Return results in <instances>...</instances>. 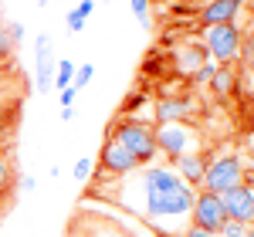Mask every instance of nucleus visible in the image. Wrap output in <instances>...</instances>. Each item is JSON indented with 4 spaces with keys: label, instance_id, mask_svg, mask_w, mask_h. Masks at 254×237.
<instances>
[{
    "label": "nucleus",
    "instance_id": "1",
    "mask_svg": "<svg viewBox=\"0 0 254 237\" xmlns=\"http://www.w3.org/2000/svg\"><path fill=\"white\" fill-rule=\"evenodd\" d=\"M119 197L132 214L156 224L159 231L183 234L190 227V210H193L196 190H190L176 177L173 166H139L119 186Z\"/></svg>",
    "mask_w": 254,
    "mask_h": 237
},
{
    "label": "nucleus",
    "instance_id": "2",
    "mask_svg": "<svg viewBox=\"0 0 254 237\" xmlns=\"http://www.w3.org/2000/svg\"><path fill=\"white\" fill-rule=\"evenodd\" d=\"M109 139L119 142L126 153H132L139 166H153V159L159 156L156 125L142 122L139 116H116V122H109Z\"/></svg>",
    "mask_w": 254,
    "mask_h": 237
},
{
    "label": "nucleus",
    "instance_id": "3",
    "mask_svg": "<svg viewBox=\"0 0 254 237\" xmlns=\"http://www.w3.org/2000/svg\"><path fill=\"white\" fill-rule=\"evenodd\" d=\"M244 183V163L237 156H214L207 159V170H203V183H200V190H207V193H227V190H234Z\"/></svg>",
    "mask_w": 254,
    "mask_h": 237
},
{
    "label": "nucleus",
    "instance_id": "4",
    "mask_svg": "<svg viewBox=\"0 0 254 237\" xmlns=\"http://www.w3.org/2000/svg\"><path fill=\"white\" fill-rule=\"evenodd\" d=\"M241 38L244 31L237 24H217V27H203V51L214 64H234L237 51H241Z\"/></svg>",
    "mask_w": 254,
    "mask_h": 237
},
{
    "label": "nucleus",
    "instance_id": "5",
    "mask_svg": "<svg viewBox=\"0 0 254 237\" xmlns=\"http://www.w3.org/2000/svg\"><path fill=\"white\" fill-rule=\"evenodd\" d=\"M156 149L166 159H180L196 149V129L190 122H159L156 125Z\"/></svg>",
    "mask_w": 254,
    "mask_h": 237
},
{
    "label": "nucleus",
    "instance_id": "6",
    "mask_svg": "<svg viewBox=\"0 0 254 237\" xmlns=\"http://www.w3.org/2000/svg\"><path fill=\"white\" fill-rule=\"evenodd\" d=\"M190 224H193V227H200V231L220 234V227L227 224V210H224V200L217 197V193L196 190V197H193V210H190Z\"/></svg>",
    "mask_w": 254,
    "mask_h": 237
},
{
    "label": "nucleus",
    "instance_id": "7",
    "mask_svg": "<svg viewBox=\"0 0 254 237\" xmlns=\"http://www.w3.org/2000/svg\"><path fill=\"white\" fill-rule=\"evenodd\" d=\"M68 237H139L126 224L112 217H95V214H78L68 224Z\"/></svg>",
    "mask_w": 254,
    "mask_h": 237
},
{
    "label": "nucleus",
    "instance_id": "8",
    "mask_svg": "<svg viewBox=\"0 0 254 237\" xmlns=\"http://www.w3.org/2000/svg\"><path fill=\"white\" fill-rule=\"evenodd\" d=\"M95 166H98V173H102L105 179H109V177H112V179H126V177H132V173L139 170L136 156L126 153V149H122L119 142H112V139L102 142V153H98Z\"/></svg>",
    "mask_w": 254,
    "mask_h": 237
},
{
    "label": "nucleus",
    "instance_id": "9",
    "mask_svg": "<svg viewBox=\"0 0 254 237\" xmlns=\"http://www.w3.org/2000/svg\"><path fill=\"white\" fill-rule=\"evenodd\" d=\"M55 68H58L55 41H51V34H38L34 38V88L41 95L55 88Z\"/></svg>",
    "mask_w": 254,
    "mask_h": 237
},
{
    "label": "nucleus",
    "instance_id": "10",
    "mask_svg": "<svg viewBox=\"0 0 254 237\" xmlns=\"http://www.w3.org/2000/svg\"><path fill=\"white\" fill-rule=\"evenodd\" d=\"M224 200V210H227V220H237V224H254V186L244 179L241 186L234 190H227V193H220Z\"/></svg>",
    "mask_w": 254,
    "mask_h": 237
},
{
    "label": "nucleus",
    "instance_id": "11",
    "mask_svg": "<svg viewBox=\"0 0 254 237\" xmlns=\"http://www.w3.org/2000/svg\"><path fill=\"white\" fill-rule=\"evenodd\" d=\"M241 10H244V0H203V7H200V24H203V27L237 24Z\"/></svg>",
    "mask_w": 254,
    "mask_h": 237
},
{
    "label": "nucleus",
    "instance_id": "12",
    "mask_svg": "<svg viewBox=\"0 0 254 237\" xmlns=\"http://www.w3.org/2000/svg\"><path fill=\"white\" fill-rule=\"evenodd\" d=\"M153 112H156V125L159 122H187L193 116V99L190 95H163L153 102Z\"/></svg>",
    "mask_w": 254,
    "mask_h": 237
},
{
    "label": "nucleus",
    "instance_id": "13",
    "mask_svg": "<svg viewBox=\"0 0 254 237\" xmlns=\"http://www.w3.org/2000/svg\"><path fill=\"white\" fill-rule=\"evenodd\" d=\"M203 170H207V156L203 153H187V156H180V159H173V173L190 190H200V183H203Z\"/></svg>",
    "mask_w": 254,
    "mask_h": 237
},
{
    "label": "nucleus",
    "instance_id": "14",
    "mask_svg": "<svg viewBox=\"0 0 254 237\" xmlns=\"http://www.w3.org/2000/svg\"><path fill=\"white\" fill-rule=\"evenodd\" d=\"M14 190H17V166H14L10 149L0 146V214H3L7 203L14 200Z\"/></svg>",
    "mask_w": 254,
    "mask_h": 237
},
{
    "label": "nucleus",
    "instance_id": "15",
    "mask_svg": "<svg viewBox=\"0 0 254 237\" xmlns=\"http://www.w3.org/2000/svg\"><path fill=\"white\" fill-rule=\"evenodd\" d=\"M20 122V95L0 92V146H7V139L17 132Z\"/></svg>",
    "mask_w": 254,
    "mask_h": 237
},
{
    "label": "nucleus",
    "instance_id": "16",
    "mask_svg": "<svg viewBox=\"0 0 254 237\" xmlns=\"http://www.w3.org/2000/svg\"><path fill=\"white\" fill-rule=\"evenodd\" d=\"M203 61H210V58H207V51H203V44H193V41H187V44H183V48H180V51L173 55V68L180 71V75H187V78H190V75H193V71L200 68V64H203Z\"/></svg>",
    "mask_w": 254,
    "mask_h": 237
},
{
    "label": "nucleus",
    "instance_id": "17",
    "mask_svg": "<svg viewBox=\"0 0 254 237\" xmlns=\"http://www.w3.org/2000/svg\"><path fill=\"white\" fill-rule=\"evenodd\" d=\"M210 88H214L217 99H231L237 92V75L231 64H217V75L210 78Z\"/></svg>",
    "mask_w": 254,
    "mask_h": 237
},
{
    "label": "nucleus",
    "instance_id": "18",
    "mask_svg": "<svg viewBox=\"0 0 254 237\" xmlns=\"http://www.w3.org/2000/svg\"><path fill=\"white\" fill-rule=\"evenodd\" d=\"M92 10H95V3H92V0H81V3H75V7H71V10H68V31H71V34H75V31H81V27H85V20L92 17Z\"/></svg>",
    "mask_w": 254,
    "mask_h": 237
},
{
    "label": "nucleus",
    "instance_id": "19",
    "mask_svg": "<svg viewBox=\"0 0 254 237\" xmlns=\"http://www.w3.org/2000/svg\"><path fill=\"white\" fill-rule=\"evenodd\" d=\"M237 61H241V64L254 75V31H244V38H241V51H237Z\"/></svg>",
    "mask_w": 254,
    "mask_h": 237
},
{
    "label": "nucleus",
    "instance_id": "20",
    "mask_svg": "<svg viewBox=\"0 0 254 237\" xmlns=\"http://www.w3.org/2000/svg\"><path fill=\"white\" fill-rule=\"evenodd\" d=\"M75 68H78V64H75V61H68V58L58 61V68H55V85H58V92L71 85V78H75Z\"/></svg>",
    "mask_w": 254,
    "mask_h": 237
},
{
    "label": "nucleus",
    "instance_id": "21",
    "mask_svg": "<svg viewBox=\"0 0 254 237\" xmlns=\"http://www.w3.org/2000/svg\"><path fill=\"white\" fill-rule=\"evenodd\" d=\"M14 41H10V31H7V24L0 20V68L3 64H10V58H14Z\"/></svg>",
    "mask_w": 254,
    "mask_h": 237
},
{
    "label": "nucleus",
    "instance_id": "22",
    "mask_svg": "<svg viewBox=\"0 0 254 237\" xmlns=\"http://www.w3.org/2000/svg\"><path fill=\"white\" fill-rule=\"evenodd\" d=\"M129 10H132V17H136L142 27H153V17H149V0H129Z\"/></svg>",
    "mask_w": 254,
    "mask_h": 237
},
{
    "label": "nucleus",
    "instance_id": "23",
    "mask_svg": "<svg viewBox=\"0 0 254 237\" xmlns=\"http://www.w3.org/2000/svg\"><path fill=\"white\" fill-rule=\"evenodd\" d=\"M214 75H217V64H214V61H203L193 75H190V81H193V85H210V78H214Z\"/></svg>",
    "mask_w": 254,
    "mask_h": 237
},
{
    "label": "nucleus",
    "instance_id": "24",
    "mask_svg": "<svg viewBox=\"0 0 254 237\" xmlns=\"http://www.w3.org/2000/svg\"><path fill=\"white\" fill-rule=\"evenodd\" d=\"M92 173H95V159H88V156H81L78 163H75V170H71V177L78 179V183H85Z\"/></svg>",
    "mask_w": 254,
    "mask_h": 237
},
{
    "label": "nucleus",
    "instance_id": "25",
    "mask_svg": "<svg viewBox=\"0 0 254 237\" xmlns=\"http://www.w3.org/2000/svg\"><path fill=\"white\" fill-rule=\"evenodd\" d=\"M92 75H95V68H92L88 61L78 64V68H75V78H71V88H85V85L92 81Z\"/></svg>",
    "mask_w": 254,
    "mask_h": 237
},
{
    "label": "nucleus",
    "instance_id": "26",
    "mask_svg": "<svg viewBox=\"0 0 254 237\" xmlns=\"http://www.w3.org/2000/svg\"><path fill=\"white\" fill-rule=\"evenodd\" d=\"M244 231H248V224H237V220H227V224L220 227V234H217V237H244Z\"/></svg>",
    "mask_w": 254,
    "mask_h": 237
},
{
    "label": "nucleus",
    "instance_id": "27",
    "mask_svg": "<svg viewBox=\"0 0 254 237\" xmlns=\"http://www.w3.org/2000/svg\"><path fill=\"white\" fill-rule=\"evenodd\" d=\"M75 95H78V88H61V109H71V102H75Z\"/></svg>",
    "mask_w": 254,
    "mask_h": 237
},
{
    "label": "nucleus",
    "instance_id": "28",
    "mask_svg": "<svg viewBox=\"0 0 254 237\" xmlns=\"http://www.w3.org/2000/svg\"><path fill=\"white\" fill-rule=\"evenodd\" d=\"M180 237H217V234H210V231H200V227H193V224H190V227H187Z\"/></svg>",
    "mask_w": 254,
    "mask_h": 237
},
{
    "label": "nucleus",
    "instance_id": "29",
    "mask_svg": "<svg viewBox=\"0 0 254 237\" xmlns=\"http://www.w3.org/2000/svg\"><path fill=\"white\" fill-rule=\"evenodd\" d=\"M7 31H10V41H14V44H17V41L24 38V27H20L17 20H10V24H7Z\"/></svg>",
    "mask_w": 254,
    "mask_h": 237
},
{
    "label": "nucleus",
    "instance_id": "30",
    "mask_svg": "<svg viewBox=\"0 0 254 237\" xmlns=\"http://www.w3.org/2000/svg\"><path fill=\"white\" fill-rule=\"evenodd\" d=\"M34 186H38V179H34V177H24V179H20V190H34Z\"/></svg>",
    "mask_w": 254,
    "mask_h": 237
},
{
    "label": "nucleus",
    "instance_id": "31",
    "mask_svg": "<svg viewBox=\"0 0 254 237\" xmlns=\"http://www.w3.org/2000/svg\"><path fill=\"white\" fill-rule=\"evenodd\" d=\"M75 118V109H61V122H71Z\"/></svg>",
    "mask_w": 254,
    "mask_h": 237
},
{
    "label": "nucleus",
    "instance_id": "32",
    "mask_svg": "<svg viewBox=\"0 0 254 237\" xmlns=\"http://www.w3.org/2000/svg\"><path fill=\"white\" fill-rule=\"evenodd\" d=\"M244 237H254V227H248V231H244Z\"/></svg>",
    "mask_w": 254,
    "mask_h": 237
},
{
    "label": "nucleus",
    "instance_id": "33",
    "mask_svg": "<svg viewBox=\"0 0 254 237\" xmlns=\"http://www.w3.org/2000/svg\"><path fill=\"white\" fill-rule=\"evenodd\" d=\"M105 3H109V0H105Z\"/></svg>",
    "mask_w": 254,
    "mask_h": 237
},
{
    "label": "nucleus",
    "instance_id": "34",
    "mask_svg": "<svg viewBox=\"0 0 254 237\" xmlns=\"http://www.w3.org/2000/svg\"><path fill=\"white\" fill-rule=\"evenodd\" d=\"M0 92H3V88H0Z\"/></svg>",
    "mask_w": 254,
    "mask_h": 237
},
{
    "label": "nucleus",
    "instance_id": "35",
    "mask_svg": "<svg viewBox=\"0 0 254 237\" xmlns=\"http://www.w3.org/2000/svg\"><path fill=\"white\" fill-rule=\"evenodd\" d=\"M251 227H254V224H251Z\"/></svg>",
    "mask_w": 254,
    "mask_h": 237
}]
</instances>
